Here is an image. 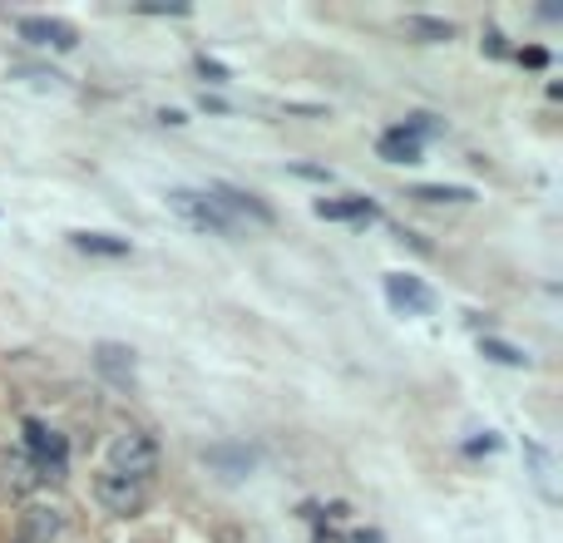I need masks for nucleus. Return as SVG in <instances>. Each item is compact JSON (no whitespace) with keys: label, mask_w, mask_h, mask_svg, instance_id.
I'll return each mask as SVG.
<instances>
[{"label":"nucleus","mask_w":563,"mask_h":543,"mask_svg":"<svg viewBox=\"0 0 563 543\" xmlns=\"http://www.w3.org/2000/svg\"><path fill=\"white\" fill-rule=\"evenodd\" d=\"M519 60L529 64V70H543V64H549V50H519Z\"/></svg>","instance_id":"nucleus-18"},{"label":"nucleus","mask_w":563,"mask_h":543,"mask_svg":"<svg viewBox=\"0 0 563 543\" xmlns=\"http://www.w3.org/2000/svg\"><path fill=\"white\" fill-rule=\"evenodd\" d=\"M317 218H341V223H371V218H376V202H366V198H321V202H317Z\"/></svg>","instance_id":"nucleus-11"},{"label":"nucleus","mask_w":563,"mask_h":543,"mask_svg":"<svg viewBox=\"0 0 563 543\" xmlns=\"http://www.w3.org/2000/svg\"><path fill=\"white\" fill-rule=\"evenodd\" d=\"M169 208L183 218L188 227H198V233H218V237H228L233 233V218L218 208L208 193H193V188H173L169 193Z\"/></svg>","instance_id":"nucleus-2"},{"label":"nucleus","mask_w":563,"mask_h":543,"mask_svg":"<svg viewBox=\"0 0 563 543\" xmlns=\"http://www.w3.org/2000/svg\"><path fill=\"white\" fill-rule=\"evenodd\" d=\"M144 15H188V5H144Z\"/></svg>","instance_id":"nucleus-21"},{"label":"nucleus","mask_w":563,"mask_h":543,"mask_svg":"<svg viewBox=\"0 0 563 543\" xmlns=\"http://www.w3.org/2000/svg\"><path fill=\"white\" fill-rule=\"evenodd\" d=\"M385 297H391V307H401V311H430L436 307V292H430L426 282L405 277V272H391V277H385Z\"/></svg>","instance_id":"nucleus-7"},{"label":"nucleus","mask_w":563,"mask_h":543,"mask_svg":"<svg viewBox=\"0 0 563 543\" xmlns=\"http://www.w3.org/2000/svg\"><path fill=\"white\" fill-rule=\"evenodd\" d=\"M203 465L223 469L228 480H243L247 469L257 465V455H253V449H243V445H213V449H203Z\"/></svg>","instance_id":"nucleus-10"},{"label":"nucleus","mask_w":563,"mask_h":543,"mask_svg":"<svg viewBox=\"0 0 563 543\" xmlns=\"http://www.w3.org/2000/svg\"><path fill=\"white\" fill-rule=\"evenodd\" d=\"M0 480H5L11 494H30V490H40V469H35V459L25 455V449H5V459H0Z\"/></svg>","instance_id":"nucleus-8"},{"label":"nucleus","mask_w":563,"mask_h":543,"mask_svg":"<svg viewBox=\"0 0 563 543\" xmlns=\"http://www.w3.org/2000/svg\"><path fill=\"white\" fill-rule=\"evenodd\" d=\"M405 30L436 45V40H450V35H455V25H450V21H430V15H411V21H405Z\"/></svg>","instance_id":"nucleus-16"},{"label":"nucleus","mask_w":563,"mask_h":543,"mask_svg":"<svg viewBox=\"0 0 563 543\" xmlns=\"http://www.w3.org/2000/svg\"><path fill=\"white\" fill-rule=\"evenodd\" d=\"M109 469L124 474V480L149 484L154 469H159V440H154L149 430H119V435L109 440Z\"/></svg>","instance_id":"nucleus-1"},{"label":"nucleus","mask_w":563,"mask_h":543,"mask_svg":"<svg viewBox=\"0 0 563 543\" xmlns=\"http://www.w3.org/2000/svg\"><path fill=\"white\" fill-rule=\"evenodd\" d=\"M317 543H341V539H336V533H321V539H317Z\"/></svg>","instance_id":"nucleus-23"},{"label":"nucleus","mask_w":563,"mask_h":543,"mask_svg":"<svg viewBox=\"0 0 563 543\" xmlns=\"http://www.w3.org/2000/svg\"><path fill=\"white\" fill-rule=\"evenodd\" d=\"M411 198L415 202H469L475 188H465V183H415Z\"/></svg>","instance_id":"nucleus-13"},{"label":"nucleus","mask_w":563,"mask_h":543,"mask_svg":"<svg viewBox=\"0 0 563 543\" xmlns=\"http://www.w3.org/2000/svg\"><path fill=\"white\" fill-rule=\"evenodd\" d=\"M479 356H489V361H500V366H514V371L534 366V356H529V351H519V346L500 342V336H479Z\"/></svg>","instance_id":"nucleus-14"},{"label":"nucleus","mask_w":563,"mask_h":543,"mask_svg":"<svg viewBox=\"0 0 563 543\" xmlns=\"http://www.w3.org/2000/svg\"><path fill=\"white\" fill-rule=\"evenodd\" d=\"M95 499L105 504L109 514H119V519H134V514H144V504H149V484L124 480V474H114V469H99Z\"/></svg>","instance_id":"nucleus-3"},{"label":"nucleus","mask_w":563,"mask_h":543,"mask_svg":"<svg viewBox=\"0 0 563 543\" xmlns=\"http://www.w3.org/2000/svg\"><path fill=\"white\" fill-rule=\"evenodd\" d=\"M381 159L385 163H420V139L415 134H405V128H391V134H381Z\"/></svg>","instance_id":"nucleus-12"},{"label":"nucleus","mask_w":563,"mask_h":543,"mask_svg":"<svg viewBox=\"0 0 563 543\" xmlns=\"http://www.w3.org/2000/svg\"><path fill=\"white\" fill-rule=\"evenodd\" d=\"M292 173H297V178H317V183H331V169H307V163H297V169H292Z\"/></svg>","instance_id":"nucleus-19"},{"label":"nucleus","mask_w":563,"mask_h":543,"mask_svg":"<svg viewBox=\"0 0 563 543\" xmlns=\"http://www.w3.org/2000/svg\"><path fill=\"white\" fill-rule=\"evenodd\" d=\"M208 198H213L228 218H233V213H243V218H253V223H262V227H267V223H277V213H272V208H267V202H257L253 193L233 188V183H213V188H208Z\"/></svg>","instance_id":"nucleus-4"},{"label":"nucleus","mask_w":563,"mask_h":543,"mask_svg":"<svg viewBox=\"0 0 563 543\" xmlns=\"http://www.w3.org/2000/svg\"><path fill=\"white\" fill-rule=\"evenodd\" d=\"M15 543H21V539H15Z\"/></svg>","instance_id":"nucleus-24"},{"label":"nucleus","mask_w":563,"mask_h":543,"mask_svg":"<svg viewBox=\"0 0 563 543\" xmlns=\"http://www.w3.org/2000/svg\"><path fill=\"white\" fill-rule=\"evenodd\" d=\"M60 529H64V514L54 504H30L21 514V543H50L60 539Z\"/></svg>","instance_id":"nucleus-6"},{"label":"nucleus","mask_w":563,"mask_h":543,"mask_svg":"<svg viewBox=\"0 0 563 543\" xmlns=\"http://www.w3.org/2000/svg\"><path fill=\"white\" fill-rule=\"evenodd\" d=\"M95 366L99 375H109L114 385H134V351L119 342H99L95 346Z\"/></svg>","instance_id":"nucleus-9"},{"label":"nucleus","mask_w":563,"mask_h":543,"mask_svg":"<svg viewBox=\"0 0 563 543\" xmlns=\"http://www.w3.org/2000/svg\"><path fill=\"white\" fill-rule=\"evenodd\" d=\"M70 243H75L79 252H95V257H128L124 237H109V233H70Z\"/></svg>","instance_id":"nucleus-15"},{"label":"nucleus","mask_w":563,"mask_h":543,"mask_svg":"<svg viewBox=\"0 0 563 543\" xmlns=\"http://www.w3.org/2000/svg\"><path fill=\"white\" fill-rule=\"evenodd\" d=\"M21 35L35 45H50V50H75L79 45V30L64 21H50V15H25L21 21Z\"/></svg>","instance_id":"nucleus-5"},{"label":"nucleus","mask_w":563,"mask_h":543,"mask_svg":"<svg viewBox=\"0 0 563 543\" xmlns=\"http://www.w3.org/2000/svg\"><path fill=\"white\" fill-rule=\"evenodd\" d=\"M469 455H485V449H500V440H494V435H485V440H469Z\"/></svg>","instance_id":"nucleus-20"},{"label":"nucleus","mask_w":563,"mask_h":543,"mask_svg":"<svg viewBox=\"0 0 563 543\" xmlns=\"http://www.w3.org/2000/svg\"><path fill=\"white\" fill-rule=\"evenodd\" d=\"M198 75L208 79V85H223V79H228V70H223V64H218V60H208V54H198Z\"/></svg>","instance_id":"nucleus-17"},{"label":"nucleus","mask_w":563,"mask_h":543,"mask_svg":"<svg viewBox=\"0 0 563 543\" xmlns=\"http://www.w3.org/2000/svg\"><path fill=\"white\" fill-rule=\"evenodd\" d=\"M485 45H489V54H504V40H500V30H489V35H485Z\"/></svg>","instance_id":"nucleus-22"}]
</instances>
